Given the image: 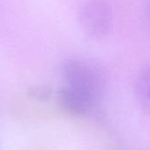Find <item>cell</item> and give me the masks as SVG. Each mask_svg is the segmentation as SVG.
<instances>
[{"label":"cell","mask_w":150,"mask_h":150,"mask_svg":"<svg viewBox=\"0 0 150 150\" xmlns=\"http://www.w3.org/2000/svg\"><path fill=\"white\" fill-rule=\"evenodd\" d=\"M61 75L65 86L84 92L97 101L104 91V73L97 64L89 60L79 57L66 59L62 64Z\"/></svg>","instance_id":"obj_1"},{"label":"cell","mask_w":150,"mask_h":150,"mask_svg":"<svg viewBox=\"0 0 150 150\" xmlns=\"http://www.w3.org/2000/svg\"><path fill=\"white\" fill-rule=\"evenodd\" d=\"M78 21L86 35L101 41L109 35L112 28L111 6L105 0H88L79 8Z\"/></svg>","instance_id":"obj_2"},{"label":"cell","mask_w":150,"mask_h":150,"mask_svg":"<svg viewBox=\"0 0 150 150\" xmlns=\"http://www.w3.org/2000/svg\"><path fill=\"white\" fill-rule=\"evenodd\" d=\"M98 102L93 96L65 85L57 94V103L59 108L65 114L75 117H88Z\"/></svg>","instance_id":"obj_3"},{"label":"cell","mask_w":150,"mask_h":150,"mask_svg":"<svg viewBox=\"0 0 150 150\" xmlns=\"http://www.w3.org/2000/svg\"><path fill=\"white\" fill-rule=\"evenodd\" d=\"M134 93L140 107L150 114V65L143 68L137 75Z\"/></svg>","instance_id":"obj_4"},{"label":"cell","mask_w":150,"mask_h":150,"mask_svg":"<svg viewBox=\"0 0 150 150\" xmlns=\"http://www.w3.org/2000/svg\"><path fill=\"white\" fill-rule=\"evenodd\" d=\"M28 95L29 97L35 100L40 102H45L50 98L51 89L45 86H35V87H31L28 89Z\"/></svg>","instance_id":"obj_5"},{"label":"cell","mask_w":150,"mask_h":150,"mask_svg":"<svg viewBox=\"0 0 150 150\" xmlns=\"http://www.w3.org/2000/svg\"><path fill=\"white\" fill-rule=\"evenodd\" d=\"M146 15L147 21L150 24V0H148L146 3Z\"/></svg>","instance_id":"obj_6"}]
</instances>
